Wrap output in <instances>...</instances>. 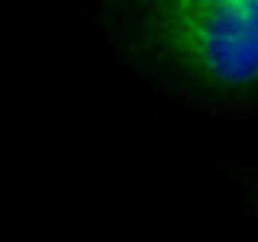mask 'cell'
I'll return each instance as SVG.
<instances>
[{"label": "cell", "instance_id": "obj_1", "mask_svg": "<svg viewBox=\"0 0 258 242\" xmlns=\"http://www.w3.org/2000/svg\"><path fill=\"white\" fill-rule=\"evenodd\" d=\"M152 75L197 97L258 91V0H107Z\"/></svg>", "mask_w": 258, "mask_h": 242}]
</instances>
